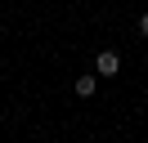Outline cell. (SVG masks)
Segmentation results:
<instances>
[{"mask_svg":"<svg viewBox=\"0 0 148 143\" xmlns=\"http://www.w3.org/2000/svg\"><path fill=\"white\" fill-rule=\"evenodd\" d=\"M94 72H99V76H117V72H121V54H117V49H99Z\"/></svg>","mask_w":148,"mask_h":143,"instance_id":"cell-1","label":"cell"},{"mask_svg":"<svg viewBox=\"0 0 148 143\" xmlns=\"http://www.w3.org/2000/svg\"><path fill=\"white\" fill-rule=\"evenodd\" d=\"M76 98H94V89H99V72H94V76H76Z\"/></svg>","mask_w":148,"mask_h":143,"instance_id":"cell-2","label":"cell"},{"mask_svg":"<svg viewBox=\"0 0 148 143\" xmlns=\"http://www.w3.org/2000/svg\"><path fill=\"white\" fill-rule=\"evenodd\" d=\"M139 36H148V14H139Z\"/></svg>","mask_w":148,"mask_h":143,"instance_id":"cell-3","label":"cell"}]
</instances>
